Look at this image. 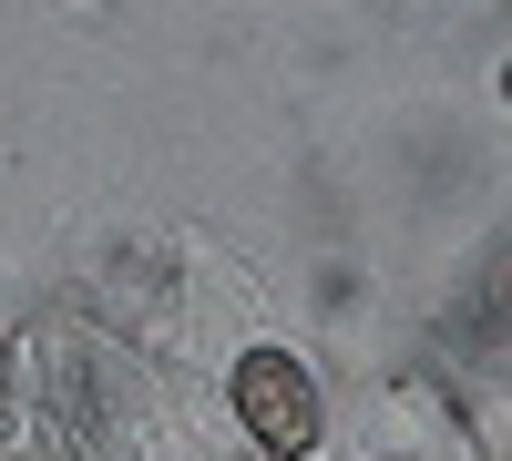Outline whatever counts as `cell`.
Instances as JSON below:
<instances>
[{
    "mask_svg": "<svg viewBox=\"0 0 512 461\" xmlns=\"http://www.w3.org/2000/svg\"><path fill=\"white\" fill-rule=\"evenodd\" d=\"M236 421L267 441L277 461L318 451V380H308L287 349H246V359H236Z\"/></svg>",
    "mask_w": 512,
    "mask_h": 461,
    "instance_id": "6da1fadb",
    "label": "cell"
},
{
    "mask_svg": "<svg viewBox=\"0 0 512 461\" xmlns=\"http://www.w3.org/2000/svg\"><path fill=\"white\" fill-rule=\"evenodd\" d=\"M472 339H492V349H512V236L482 257V277H472Z\"/></svg>",
    "mask_w": 512,
    "mask_h": 461,
    "instance_id": "7a4b0ae2",
    "label": "cell"
}]
</instances>
